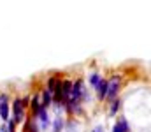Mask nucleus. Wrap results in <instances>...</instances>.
I'll return each mask as SVG.
<instances>
[{
  "label": "nucleus",
  "instance_id": "8",
  "mask_svg": "<svg viewBox=\"0 0 151 132\" xmlns=\"http://www.w3.org/2000/svg\"><path fill=\"white\" fill-rule=\"evenodd\" d=\"M70 88H72V83L70 81H62V99H63V102H67V99H69V95H70Z\"/></svg>",
  "mask_w": 151,
  "mask_h": 132
},
{
  "label": "nucleus",
  "instance_id": "16",
  "mask_svg": "<svg viewBox=\"0 0 151 132\" xmlns=\"http://www.w3.org/2000/svg\"><path fill=\"white\" fill-rule=\"evenodd\" d=\"M91 132H104V127H100V125H99V127H95Z\"/></svg>",
  "mask_w": 151,
  "mask_h": 132
},
{
  "label": "nucleus",
  "instance_id": "6",
  "mask_svg": "<svg viewBox=\"0 0 151 132\" xmlns=\"http://www.w3.org/2000/svg\"><path fill=\"white\" fill-rule=\"evenodd\" d=\"M95 88H97V95H99V99H100V100H104V99H106V95H107V79L100 78V81L95 85Z\"/></svg>",
  "mask_w": 151,
  "mask_h": 132
},
{
  "label": "nucleus",
  "instance_id": "14",
  "mask_svg": "<svg viewBox=\"0 0 151 132\" xmlns=\"http://www.w3.org/2000/svg\"><path fill=\"white\" fill-rule=\"evenodd\" d=\"M5 129H7V132H16V123H14V120H7L5 122Z\"/></svg>",
  "mask_w": 151,
  "mask_h": 132
},
{
  "label": "nucleus",
  "instance_id": "5",
  "mask_svg": "<svg viewBox=\"0 0 151 132\" xmlns=\"http://www.w3.org/2000/svg\"><path fill=\"white\" fill-rule=\"evenodd\" d=\"M113 132H130V123H128V120L127 118H118L116 120V123H114L113 127Z\"/></svg>",
  "mask_w": 151,
  "mask_h": 132
},
{
  "label": "nucleus",
  "instance_id": "9",
  "mask_svg": "<svg viewBox=\"0 0 151 132\" xmlns=\"http://www.w3.org/2000/svg\"><path fill=\"white\" fill-rule=\"evenodd\" d=\"M23 132H39V127L35 122H32V118H27L25 120V127H23Z\"/></svg>",
  "mask_w": 151,
  "mask_h": 132
},
{
  "label": "nucleus",
  "instance_id": "7",
  "mask_svg": "<svg viewBox=\"0 0 151 132\" xmlns=\"http://www.w3.org/2000/svg\"><path fill=\"white\" fill-rule=\"evenodd\" d=\"M51 102H53V95H51V92H47V90H42V99H40V107H44V109H47V107L51 106Z\"/></svg>",
  "mask_w": 151,
  "mask_h": 132
},
{
  "label": "nucleus",
  "instance_id": "3",
  "mask_svg": "<svg viewBox=\"0 0 151 132\" xmlns=\"http://www.w3.org/2000/svg\"><path fill=\"white\" fill-rule=\"evenodd\" d=\"M118 92H119V76H114L111 81H107V95H106V99H116V95H118Z\"/></svg>",
  "mask_w": 151,
  "mask_h": 132
},
{
  "label": "nucleus",
  "instance_id": "10",
  "mask_svg": "<svg viewBox=\"0 0 151 132\" xmlns=\"http://www.w3.org/2000/svg\"><path fill=\"white\" fill-rule=\"evenodd\" d=\"M119 107H121V100H119V99H113V102H111V109H109V115L114 116V115L119 111Z\"/></svg>",
  "mask_w": 151,
  "mask_h": 132
},
{
  "label": "nucleus",
  "instance_id": "15",
  "mask_svg": "<svg viewBox=\"0 0 151 132\" xmlns=\"http://www.w3.org/2000/svg\"><path fill=\"white\" fill-rule=\"evenodd\" d=\"M100 78H102L100 74H97V72H93V74L90 76V83H91V87H95V85H97V83L100 81Z\"/></svg>",
  "mask_w": 151,
  "mask_h": 132
},
{
  "label": "nucleus",
  "instance_id": "13",
  "mask_svg": "<svg viewBox=\"0 0 151 132\" xmlns=\"http://www.w3.org/2000/svg\"><path fill=\"white\" fill-rule=\"evenodd\" d=\"M62 129H63V120L62 118H56L55 123H53V132H62Z\"/></svg>",
  "mask_w": 151,
  "mask_h": 132
},
{
  "label": "nucleus",
  "instance_id": "2",
  "mask_svg": "<svg viewBox=\"0 0 151 132\" xmlns=\"http://www.w3.org/2000/svg\"><path fill=\"white\" fill-rule=\"evenodd\" d=\"M0 118L4 123L11 118V106H9V99L5 93H0Z\"/></svg>",
  "mask_w": 151,
  "mask_h": 132
},
{
  "label": "nucleus",
  "instance_id": "1",
  "mask_svg": "<svg viewBox=\"0 0 151 132\" xmlns=\"http://www.w3.org/2000/svg\"><path fill=\"white\" fill-rule=\"evenodd\" d=\"M28 102H30V99H28V97L16 99V100L12 102V118H11V120H14V123H16V125H18V123H21V122L25 120Z\"/></svg>",
  "mask_w": 151,
  "mask_h": 132
},
{
  "label": "nucleus",
  "instance_id": "4",
  "mask_svg": "<svg viewBox=\"0 0 151 132\" xmlns=\"http://www.w3.org/2000/svg\"><path fill=\"white\" fill-rule=\"evenodd\" d=\"M35 116H37L39 123H40V129H47V127H49V123H51V118H49V115H47V109H44V107H39V111L35 113Z\"/></svg>",
  "mask_w": 151,
  "mask_h": 132
},
{
  "label": "nucleus",
  "instance_id": "12",
  "mask_svg": "<svg viewBox=\"0 0 151 132\" xmlns=\"http://www.w3.org/2000/svg\"><path fill=\"white\" fill-rule=\"evenodd\" d=\"M56 83H58V78H49V79H47V87H46V90L53 93V90H55V87H56Z\"/></svg>",
  "mask_w": 151,
  "mask_h": 132
},
{
  "label": "nucleus",
  "instance_id": "11",
  "mask_svg": "<svg viewBox=\"0 0 151 132\" xmlns=\"http://www.w3.org/2000/svg\"><path fill=\"white\" fill-rule=\"evenodd\" d=\"M30 107H32V111H34V115L39 111V107H40V99H39V95H35L34 99H32V104H28Z\"/></svg>",
  "mask_w": 151,
  "mask_h": 132
}]
</instances>
